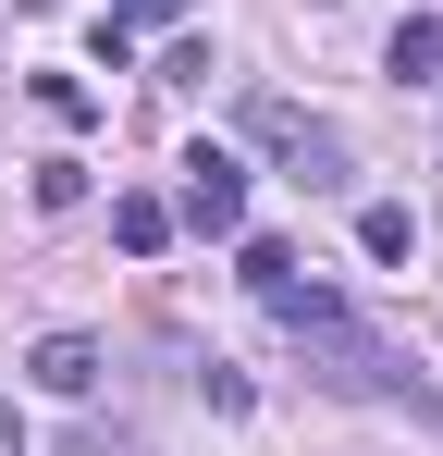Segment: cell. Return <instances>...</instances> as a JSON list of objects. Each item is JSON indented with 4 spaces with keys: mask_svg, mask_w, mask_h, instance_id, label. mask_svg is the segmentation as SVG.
Here are the masks:
<instances>
[{
    "mask_svg": "<svg viewBox=\"0 0 443 456\" xmlns=\"http://www.w3.org/2000/svg\"><path fill=\"white\" fill-rule=\"evenodd\" d=\"M259 308H271L295 346H308V382H333V395H369V407H407L419 432H443V395H431L419 370H407V358H394V346H382V333H369V321H358L345 297H333V284L284 272V284H271Z\"/></svg>",
    "mask_w": 443,
    "mask_h": 456,
    "instance_id": "6da1fadb",
    "label": "cell"
},
{
    "mask_svg": "<svg viewBox=\"0 0 443 456\" xmlns=\"http://www.w3.org/2000/svg\"><path fill=\"white\" fill-rule=\"evenodd\" d=\"M246 149H271V160L295 173V185H320V198H333V185H358L345 136H333V124H308V111H295V99H271V86L246 99Z\"/></svg>",
    "mask_w": 443,
    "mask_h": 456,
    "instance_id": "7a4b0ae2",
    "label": "cell"
},
{
    "mask_svg": "<svg viewBox=\"0 0 443 456\" xmlns=\"http://www.w3.org/2000/svg\"><path fill=\"white\" fill-rule=\"evenodd\" d=\"M185 223H197V234L246 223V160H234V149H185Z\"/></svg>",
    "mask_w": 443,
    "mask_h": 456,
    "instance_id": "3957f363",
    "label": "cell"
},
{
    "mask_svg": "<svg viewBox=\"0 0 443 456\" xmlns=\"http://www.w3.org/2000/svg\"><path fill=\"white\" fill-rule=\"evenodd\" d=\"M111 247L124 259H160L173 247V198H111Z\"/></svg>",
    "mask_w": 443,
    "mask_h": 456,
    "instance_id": "277c9868",
    "label": "cell"
},
{
    "mask_svg": "<svg viewBox=\"0 0 443 456\" xmlns=\"http://www.w3.org/2000/svg\"><path fill=\"white\" fill-rule=\"evenodd\" d=\"M25 370L50 382V395H99V346H86V333H50V346H37Z\"/></svg>",
    "mask_w": 443,
    "mask_h": 456,
    "instance_id": "5b68a950",
    "label": "cell"
},
{
    "mask_svg": "<svg viewBox=\"0 0 443 456\" xmlns=\"http://www.w3.org/2000/svg\"><path fill=\"white\" fill-rule=\"evenodd\" d=\"M382 75H407V86H419V75H443V25H431V12H407V25H394Z\"/></svg>",
    "mask_w": 443,
    "mask_h": 456,
    "instance_id": "8992f818",
    "label": "cell"
},
{
    "mask_svg": "<svg viewBox=\"0 0 443 456\" xmlns=\"http://www.w3.org/2000/svg\"><path fill=\"white\" fill-rule=\"evenodd\" d=\"M358 247H369V259H419V223H407L394 198H369V210H358Z\"/></svg>",
    "mask_w": 443,
    "mask_h": 456,
    "instance_id": "52a82bcc",
    "label": "cell"
},
{
    "mask_svg": "<svg viewBox=\"0 0 443 456\" xmlns=\"http://www.w3.org/2000/svg\"><path fill=\"white\" fill-rule=\"evenodd\" d=\"M86 198V160H37V210H74Z\"/></svg>",
    "mask_w": 443,
    "mask_h": 456,
    "instance_id": "ba28073f",
    "label": "cell"
},
{
    "mask_svg": "<svg viewBox=\"0 0 443 456\" xmlns=\"http://www.w3.org/2000/svg\"><path fill=\"white\" fill-rule=\"evenodd\" d=\"M37 111H50V124H86L99 99H86V86H74V75H37Z\"/></svg>",
    "mask_w": 443,
    "mask_h": 456,
    "instance_id": "9c48e42d",
    "label": "cell"
},
{
    "mask_svg": "<svg viewBox=\"0 0 443 456\" xmlns=\"http://www.w3.org/2000/svg\"><path fill=\"white\" fill-rule=\"evenodd\" d=\"M185 0H111V25H173Z\"/></svg>",
    "mask_w": 443,
    "mask_h": 456,
    "instance_id": "30bf717a",
    "label": "cell"
},
{
    "mask_svg": "<svg viewBox=\"0 0 443 456\" xmlns=\"http://www.w3.org/2000/svg\"><path fill=\"white\" fill-rule=\"evenodd\" d=\"M0 456H25V419H12V407H0Z\"/></svg>",
    "mask_w": 443,
    "mask_h": 456,
    "instance_id": "8fae6325",
    "label": "cell"
}]
</instances>
